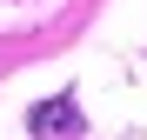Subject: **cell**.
I'll return each mask as SVG.
<instances>
[{
  "label": "cell",
  "instance_id": "1",
  "mask_svg": "<svg viewBox=\"0 0 147 140\" xmlns=\"http://www.w3.org/2000/svg\"><path fill=\"white\" fill-rule=\"evenodd\" d=\"M27 133H34V140H74V133H80V107H74V93L40 100V107L27 113Z\"/></svg>",
  "mask_w": 147,
  "mask_h": 140
}]
</instances>
